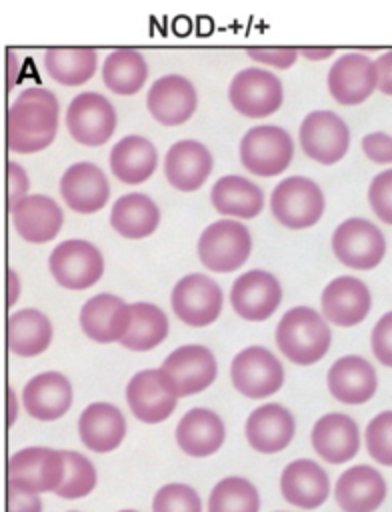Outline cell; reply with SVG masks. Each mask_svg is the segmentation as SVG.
<instances>
[{
  "instance_id": "cell-1",
  "label": "cell",
  "mask_w": 392,
  "mask_h": 512,
  "mask_svg": "<svg viewBox=\"0 0 392 512\" xmlns=\"http://www.w3.org/2000/svg\"><path fill=\"white\" fill-rule=\"evenodd\" d=\"M58 132V100L46 88L22 90L8 110V148L32 154L52 144Z\"/></svg>"
},
{
  "instance_id": "cell-2",
  "label": "cell",
  "mask_w": 392,
  "mask_h": 512,
  "mask_svg": "<svg viewBox=\"0 0 392 512\" xmlns=\"http://www.w3.org/2000/svg\"><path fill=\"white\" fill-rule=\"evenodd\" d=\"M332 344V332L320 312L310 306L290 308L276 326V346L300 366L322 360Z\"/></svg>"
},
{
  "instance_id": "cell-3",
  "label": "cell",
  "mask_w": 392,
  "mask_h": 512,
  "mask_svg": "<svg viewBox=\"0 0 392 512\" xmlns=\"http://www.w3.org/2000/svg\"><path fill=\"white\" fill-rule=\"evenodd\" d=\"M322 188L304 176H288L278 182L270 196V208L274 218L292 230H304L314 226L324 214Z\"/></svg>"
},
{
  "instance_id": "cell-4",
  "label": "cell",
  "mask_w": 392,
  "mask_h": 512,
  "mask_svg": "<svg viewBox=\"0 0 392 512\" xmlns=\"http://www.w3.org/2000/svg\"><path fill=\"white\" fill-rule=\"evenodd\" d=\"M64 472L62 450L44 446L22 448L8 460V488L26 494L56 492L64 480Z\"/></svg>"
},
{
  "instance_id": "cell-5",
  "label": "cell",
  "mask_w": 392,
  "mask_h": 512,
  "mask_svg": "<svg viewBox=\"0 0 392 512\" xmlns=\"http://www.w3.org/2000/svg\"><path fill=\"white\" fill-rule=\"evenodd\" d=\"M384 232L366 218L354 216L340 222L332 234V252L352 270H372L386 256Z\"/></svg>"
},
{
  "instance_id": "cell-6",
  "label": "cell",
  "mask_w": 392,
  "mask_h": 512,
  "mask_svg": "<svg viewBox=\"0 0 392 512\" xmlns=\"http://www.w3.org/2000/svg\"><path fill=\"white\" fill-rule=\"evenodd\" d=\"M196 250L208 270L226 274L248 260L252 238L244 224L236 220H216L202 230Z\"/></svg>"
},
{
  "instance_id": "cell-7",
  "label": "cell",
  "mask_w": 392,
  "mask_h": 512,
  "mask_svg": "<svg viewBox=\"0 0 392 512\" xmlns=\"http://www.w3.org/2000/svg\"><path fill=\"white\" fill-rule=\"evenodd\" d=\"M294 156L290 134L274 124L254 126L240 140L242 166L254 176H278Z\"/></svg>"
},
{
  "instance_id": "cell-8",
  "label": "cell",
  "mask_w": 392,
  "mask_h": 512,
  "mask_svg": "<svg viewBox=\"0 0 392 512\" xmlns=\"http://www.w3.org/2000/svg\"><path fill=\"white\" fill-rule=\"evenodd\" d=\"M304 154L320 164H336L350 148L348 124L330 110H314L306 114L298 132Z\"/></svg>"
},
{
  "instance_id": "cell-9",
  "label": "cell",
  "mask_w": 392,
  "mask_h": 512,
  "mask_svg": "<svg viewBox=\"0 0 392 512\" xmlns=\"http://www.w3.org/2000/svg\"><path fill=\"white\" fill-rule=\"evenodd\" d=\"M54 280L68 290H84L96 284L104 272V258L100 250L88 240H64L48 260Z\"/></svg>"
},
{
  "instance_id": "cell-10",
  "label": "cell",
  "mask_w": 392,
  "mask_h": 512,
  "mask_svg": "<svg viewBox=\"0 0 392 512\" xmlns=\"http://www.w3.org/2000/svg\"><path fill=\"white\" fill-rule=\"evenodd\" d=\"M230 378L240 394L258 400L272 396L282 388L284 368L270 350L248 346L234 356Z\"/></svg>"
},
{
  "instance_id": "cell-11",
  "label": "cell",
  "mask_w": 392,
  "mask_h": 512,
  "mask_svg": "<svg viewBox=\"0 0 392 512\" xmlns=\"http://www.w3.org/2000/svg\"><path fill=\"white\" fill-rule=\"evenodd\" d=\"M230 104L248 118H264L274 114L284 98L282 82L268 70L250 66L240 70L228 86Z\"/></svg>"
},
{
  "instance_id": "cell-12",
  "label": "cell",
  "mask_w": 392,
  "mask_h": 512,
  "mask_svg": "<svg viewBox=\"0 0 392 512\" xmlns=\"http://www.w3.org/2000/svg\"><path fill=\"white\" fill-rule=\"evenodd\" d=\"M66 128L78 144L100 146L116 130V110L102 94L80 92L68 104Z\"/></svg>"
},
{
  "instance_id": "cell-13",
  "label": "cell",
  "mask_w": 392,
  "mask_h": 512,
  "mask_svg": "<svg viewBox=\"0 0 392 512\" xmlns=\"http://www.w3.org/2000/svg\"><path fill=\"white\" fill-rule=\"evenodd\" d=\"M160 370L168 378L174 394L190 396L206 390L216 380V358L214 354L200 344H186L170 352Z\"/></svg>"
},
{
  "instance_id": "cell-14",
  "label": "cell",
  "mask_w": 392,
  "mask_h": 512,
  "mask_svg": "<svg viewBox=\"0 0 392 512\" xmlns=\"http://www.w3.org/2000/svg\"><path fill=\"white\" fill-rule=\"evenodd\" d=\"M172 310L188 326H208L222 310V290L206 274H188L172 288Z\"/></svg>"
},
{
  "instance_id": "cell-15",
  "label": "cell",
  "mask_w": 392,
  "mask_h": 512,
  "mask_svg": "<svg viewBox=\"0 0 392 512\" xmlns=\"http://www.w3.org/2000/svg\"><path fill=\"white\" fill-rule=\"evenodd\" d=\"M126 402L140 422L158 424L174 412L178 396L160 368H148L136 372L126 384Z\"/></svg>"
},
{
  "instance_id": "cell-16",
  "label": "cell",
  "mask_w": 392,
  "mask_h": 512,
  "mask_svg": "<svg viewBox=\"0 0 392 512\" xmlns=\"http://www.w3.org/2000/svg\"><path fill=\"white\" fill-rule=\"evenodd\" d=\"M282 300V288L274 274L266 270H250L240 274L230 288V304L234 312L250 322L270 318Z\"/></svg>"
},
{
  "instance_id": "cell-17",
  "label": "cell",
  "mask_w": 392,
  "mask_h": 512,
  "mask_svg": "<svg viewBox=\"0 0 392 512\" xmlns=\"http://www.w3.org/2000/svg\"><path fill=\"white\" fill-rule=\"evenodd\" d=\"M328 92L342 106H356L376 90L374 60L360 52L342 54L328 70Z\"/></svg>"
},
{
  "instance_id": "cell-18",
  "label": "cell",
  "mask_w": 392,
  "mask_h": 512,
  "mask_svg": "<svg viewBox=\"0 0 392 512\" xmlns=\"http://www.w3.org/2000/svg\"><path fill=\"white\" fill-rule=\"evenodd\" d=\"M320 304L326 322L348 328L360 324L368 316L372 308V294L360 278L338 276L322 290Z\"/></svg>"
},
{
  "instance_id": "cell-19",
  "label": "cell",
  "mask_w": 392,
  "mask_h": 512,
  "mask_svg": "<svg viewBox=\"0 0 392 512\" xmlns=\"http://www.w3.org/2000/svg\"><path fill=\"white\" fill-rule=\"evenodd\" d=\"M148 112L164 126H178L186 122L198 106L194 84L180 74H166L158 78L146 96Z\"/></svg>"
},
{
  "instance_id": "cell-20",
  "label": "cell",
  "mask_w": 392,
  "mask_h": 512,
  "mask_svg": "<svg viewBox=\"0 0 392 512\" xmlns=\"http://www.w3.org/2000/svg\"><path fill=\"white\" fill-rule=\"evenodd\" d=\"M130 304L114 294H96L80 310L84 334L100 344L120 342L130 328Z\"/></svg>"
},
{
  "instance_id": "cell-21",
  "label": "cell",
  "mask_w": 392,
  "mask_h": 512,
  "mask_svg": "<svg viewBox=\"0 0 392 512\" xmlns=\"http://www.w3.org/2000/svg\"><path fill=\"white\" fill-rule=\"evenodd\" d=\"M64 202L78 214H92L104 208L110 198V184L104 172L92 162H76L60 178Z\"/></svg>"
},
{
  "instance_id": "cell-22",
  "label": "cell",
  "mask_w": 392,
  "mask_h": 512,
  "mask_svg": "<svg viewBox=\"0 0 392 512\" xmlns=\"http://www.w3.org/2000/svg\"><path fill=\"white\" fill-rule=\"evenodd\" d=\"M326 384L330 394L342 404H364L378 390V376L374 366L356 354L338 358L328 374Z\"/></svg>"
},
{
  "instance_id": "cell-23",
  "label": "cell",
  "mask_w": 392,
  "mask_h": 512,
  "mask_svg": "<svg viewBox=\"0 0 392 512\" xmlns=\"http://www.w3.org/2000/svg\"><path fill=\"white\" fill-rule=\"evenodd\" d=\"M296 422L288 408L270 402L250 412L244 434L248 444L260 454H274L284 450L294 438Z\"/></svg>"
},
{
  "instance_id": "cell-24",
  "label": "cell",
  "mask_w": 392,
  "mask_h": 512,
  "mask_svg": "<svg viewBox=\"0 0 392 512\" xmlns=\"http://www.w3.org/2000/svg\"><path fill=\"white\" fill-rule=\"evenodd\" d=\"M310 442L322 460L342 464L356 456L360 448V430L348 414L330 412L316 420Z\"/></svg>"
},
{
  "instance_id": "cell-25",
  "label": "cell",
  "mask_w": 392,
  "mask_h": 512,
  "mask_svg": "<svg viewBox=\"0 0 392 512\" xmlns=\"http://www.w3.org/2000/svg\"><path fill=\"white\" fill-rule=\"evenodd\" d=\"M280 492L288 504L314 510L326 502L330 494V478L320 464L300 458L282 470Z\"/></svg>"
},
{
  "instance_id": "cell-26",
  "label": "cell",
  "mask_w": 392,
  "mask_h": 512,
  "mask_svg": "<svg viewBox=\"0 0 392 512\" xmlns=\"http://www.w3.org/2000/svg\"><path fill=\"white\" fill-rule=\"evenodd\" d=\"M212 154L198 140H178L172 144L164 158V174L170 186L180 192L200 188L212 172Z\"/></svg>"
},
{
  "instance_id": "cell-27",
  "label": "cell",
  "mask_w": 392,
  "mask_h": 512,
  "mask_svg": "<svg viewBox=\"0 0 392 512\" xmlns=\"http://www.w3.org/2000/svg\"><path fill=\"white\" fill-rule=\"evenodd\" d=\"M22 404L36 420H58L72 406V384L60 372H42L26 382L22 390Z\"/></svg>"
},
{
  "instance_id": "cell-28",
  "label": "cell",
  "mask_w": 392,
  "mask_h": 512,
  "mask_svg": "<svg viewBox=\"0 0 392 512\" xmlns=\"http://www.w3.org/2000/svg\"><path fill=\"white\" fill-rule=\"evenodd\" d=\"M12 224L20 238L30 244H44L56 238L62 228V208L44 194H30L10 208Z\"/></svg>"
},
{
  "instance_id": "cell-29",
  "label": "cell",
  "mask_w": 392,
  "mask_h": 512,
  "mask_svg": "<svg viewBox=\"0 0 392 512\" xmlns=\"http://www.w3.org/2000/svg\"><path fill=\"white\" fill-rule=\"evenodd\" d=\"M334 496L344 512H374L386 498V480L376 468L358 464L338 476Z\"/></svg>"
},
{
  "instance_id": "cell-30",
  "label": "cell",
  "mask_w": 392,
  "mask_h": 512,
  "mask_svg": "<svg viewBox=\"0 0 392 512\" xmlns=\"http://www.w3.org/2000/svg\"><path fill=\"white\" fill-rule=\"evenodd\" d=\"M78 434L82 444L98 454L112 452L126 436V420L120 408L108 402L86 406L78 418Z\"/></svg>"
},
{
  "instance_id": "cell-31",
  "label": "cell",
  "mask_w": 392,
  "mask_h": 512,
  "mask_svg": "<svg viewBox=\"0 0 392 512\" xmlns=\"http://www.w3.org/2000/svg\"><path fill=\"white\" fill-rule=\"evenodd\" d=\"M226 438L222 418L208 408L188 410L176 426V442L180 450L194 458L214 454Z\"/></svg>"
},
{
  "instance_id": "cell-32",
  "label": "cell",
  "mask_w": 392,
  "mask_h": 512,
  "mask_svg": "<svg viewBox=\"0 0 392 512\" xmlns=\"http://www.w3.org/2000/svg\"><path fill=\"white\" fill-rule=\"evenodd\" d=\"M158 164L154 144L144 136H124L110 150V170L124 184H140L148 180Z\"/></svg>"
},
{
  "instance_id": "cell-33",
  "label": "cell",
  "mask_w": 392,
  "mask_h": 512,
  "mask_svg": "<svg viewBox=\"0 0 392 512\" xmlns=\"http://www.w3.org/2000/svg\"><path fill=\"white\" fill-rule=\"evenodd\" d=\"M214 208L224 216L254 218L264 208V192L244 176L230 174L216 180L210 190Z\"/></svg>"
},
{
  "instance_id": "cell-34",
  "label": "cell",
  "mask_w": 392,
  "mask_h": 512,
  "mask_svg": "<svg viewBox=\"0 0 392 512\" xmlns=\"http://www.w3.org/2000/svg\"><path fill=\"white\" fill-rule=\"evenodd\" d=\"M110 224L124 238H146L158 228L160 210L150 196L130 192L114 202Z\"/></svg>"
},
{
  "instance_id": "cell-35",
  "label": "cell",
  "mask_w": 392,
  "mask_h": 512,
  "mask_svg": "<svg viewBox=\"0 0 392 512\" xmlns=\"http://www.w3.org/2000/svg\"><path fill=\"white\" fill-rule=\"evenodd\" d=\"M52 342V324L36 308H24L8 318V348L16 356H38Z\"/></svg>"
},
{
  "instance_id": "cell-36",
  "label": "cell",
  "mask_w": 392,
  "mask_h": 512,
  "mask_svg": "<svg viewBox=\"0 0 392 512\" xmlns=\"http://www.w3.org/2000/svg\"><path fill=\"white\" fill-rule=\"evenodd\" d=\"M148 78V66L138 50L122 48L106 56L102 66V80L108 90L120 96L136 94Z\"/></svg>"
},
{
  "instance_id": "cell-37",
  "label": "cell",
  "mask_w": 392,
  "mask_h": 512,
  "mask_svg": "<svg viewBox=\"0 0 392 512\" xmlns=\"http://www.w3.org/2000/svg\"><path fill=\"white\" fill-rule=\"evenodd\" d=\"M130 328L120 344L128 350L144 352L156 348L168 336V318L156 306L148 302L130 304Z\"/></svg>"
},
{
  "instance_id": "cell-38",
  "label": "cell",
  "mask_w": 392,
  "mask_h": 512,
  "mask_svg": "<svg viewBox=\"0 0 392 512\" xmlns=\"http://www.w3.org/2000/svg\"><path fill=\"white\" fill-rule=\"evenodd\" d=\"M44 66L56 82L78 86L94 76L98 54L90 48H50L44 54Z\"/></svg>"
},
{
  "instance_id": "cell-39",
  "label": "cell",
  "mask_w": 392,
  "mask_h": 512,
  "mask_svg": "<svg viewBox=\"0 0 392 512\" xmlns=\"http://www.w3.org/2000/svg\"><path fill=\"white\" fill-rule=\"evenodd\" d=\"M258 508V490L242 476L222 478L208 498V512H258Z\"/></svg>"
},
{
  "instance_id": "cell-40",
  "label": "cell",
  "mask_w": 392,
  "mask_h": 512,
  "mask_svg": "<svg viewBox=\"0 0 392 512\" xmlns=\"http://www.w3.org/2000/svg\"><path fill=\"white\" fill-rule=\"evenodd\" d=\"M66 472L60 488L56 490V496L66 500H76L88 496L96 486V468L94 464L74 450H62Z\"/></svg>"
},
{
  "instance_id": "cell-41",
  "label": "cell",
  "mask_w": 392,
  "mask_h": 512,
  "mask_svg": "<svg viewBox=\"0 0 392 512\" xmlns=\"http://www.w3.org/2000/svg\"><path fill=\"white\" fill-rule=\"evenodd\" d=\"M364 442L370 458L378 464L392 466V410H384L368 422Z\"/></svg>"
},
{
  "instance_id": "cell-42",
  "label": "cell",
  "mask_w": 392,
  "mask_h": 512,
  "mask_svg": "<svg viewBox=\"0 0 392 512\" xmlns=\"http://www.w3.org/2000/svg\"><path fill=\"white\" fill-rule=\"evenodd\" d=\"M152 512H202V502L192 486L172 482L158 488L152 500Z\"/></svg>"
},
{
  "instance_id": "cell-43",
  "label": "cell",
  "mask_w": 392,
  "mask_h": 512,
  "mask_svg": "<svg viewBox=\"0 0 392 512\" xmlns=\"http://www.w3.org/2000/svg\"><path fill=\"white\" fill-rule=\"evenodd\" d=\"M368 202L376 218L392 226V168L372 178L368 186Z\"/></svg>"
},
{
  "instance_id": "cell-44",
  "label": "cell",
  "mask_w": 392,
  "mask_h": 512,
  "mask_svg": "<svg viewBox=\"0 0 392 512\" xmlns=\"http://www.w3.org/2000/svg\"><path fill=\"white\" fill-rule=\"evenodd\" d=\"M370 348L382 366L392 368V310L382 314L370 334Z\"/></svg>"
},
{
  "instance_id": "cell-45",
  "label": "cell",
  "mask_w": 392,
  "mask_h": 512,
  "mask_svg": "<svg viewBox=\"0 0 392 512\" xmlns=\"http://www.w3.org/2000/svg\"><path fill=\"white\" fill-rule=\"evenodd\" d=\"M362 152L374 164H392V136L386 132H370L362 138Z\"/></svg>"
},
{
  "instance_id": "cell-46",
  "label": "cell",
  "mask_w": 392,
  "mask_h": 512,
  "mask_svg": "<svg viewBox=\"0 0 392 512\" xmlns=\"http://www.w3.org/2000/svg\"><path fill=\"white\" fill-rule=\"evenodd\" d=\"M248 56L260 64H270L274 68H290L298 56L292 48H280V50H248Z\"/></svg>"
},
{
  "instance_id": "cell-47",
  "label": "cell",
  "mask_w": 392,
  "mask_h": 512,
  "mask_svg": "<svg viewBox=\"0 0 392 512\" xmlns=\"http://www.w3.org/2000/svg\"><path fill=\"white\" fill-rule=\"evenodd\" d=\"M8 176H10V208H12L26 198L28 176H26V170L16 162H8Z\"/></svg>"
},
{
  "instance_id": "cell-48",
  "label": "cell",
  "mask_w": 392,
  "mask_h": 512,
  "mask_svg": "<svg viewBox=\"0 0 392 512\" xmlns=\"http://www.w3.org/2000/svg\"><path fill=\"white\" fill-rule=\"evenodd\" d=\"M8 512H42V502L38 494L8 488Z\"/></svg>"
},
{
  "instance_id": "cell-49",
  "label": "cell",
  "mask_w": 392,
  "mask_h": 512,
  "mask_svg": "<svg viewBox=\"0 0 392 512\" xmlns=\"http://www.w3.org/2000/svg\"><path fill=\"white\" fill-rule=\"evenodd\" d=\"M376 70V90L382 94H392V50L382 52L374 60Z\"/></svg>"
},
{
  "instance_id": "cell-50",
  "label": "cell",
  "mask_w": 392,
  "mask_h": 512,
  "mask_svg": "<svg viewBox=\"0 0 392 512\" xmlns=\"http://www.w3.org/2000/svg\"><path fill=\"white\" fill-rule=\"evenodd\" d=\"M302 54H304L306 58H326V56H330V54H332V50H320V52H314V50H312V52H310V50H304Z\"/></svg>"
},
{
  "instance_id": "cell-51",
  "label": "cell",
  "mask_w": 392,
  "mask_h": 512,
  "mask_svg": "<svg viewBox=\"0 0 392 512\" xmlns=\"http://www.w3.org/2000/svg\"><path fill=\"white\" fill-rule=\"evenodd\" d=\"M8 60H10V68H12V76L8 78V90H10L12 84H14V70H16V56H14V52H8Z\"/></svg>"
},
{
  "instance_id": "cell-52",
  "label": "cell",
  "mask_w": 392,
  "mask_h": 512,
  "mask_svg": "<svg viewBox=\"0 0 392 512\" xmlns=\"http://www.w3.org/2000/svg\"><path fill=\"white\" fill-rule=\"evenodd\" d=\"M120 512H138V510H120Z\"/></svg>"
},
{
  "instance_id": "cell-53",
  "label": "cell",
  "mask_w": 392,
  "mask_h": 512,
  "mask_svg": "<svg viewBox=\"0 0 392 512\" xmlns=\"http://www.w3.org/2000/svg\"><path fill=\"white\" fill-rule=\"evenodd\" d=\"M70 512H76V510H70Z\"/></svg>"
},
{
  "instance_id": "cell-54",
  "label": "cell",
  "mask_w": 392,
  "mask_h": 512,
  "mask_svg": "<svg viewBox=\"0 0 392 512\" xmlns=\"http://www.w3.org/2000/svg\"><path fill=\"white\" fill-rule=\"evenodd\" d=\"M280 512H282V510H280Z\"/></svg>"
}]
</instances>
